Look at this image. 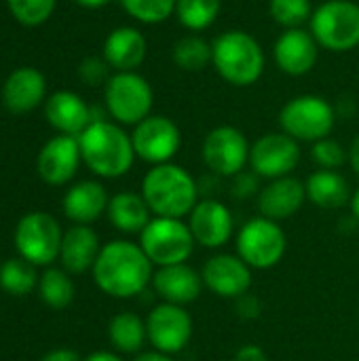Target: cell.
<instances>
[{
    "label": "cell",
    "mask_w": 359,
    "mask_h": 361,
    "mask_svg": "<svg viewBox=\"0 0 359 361\" xmlns=\"http://www.w3.org/2000/svg\"><path fill=\"white\" fill-rule=\"evenodd\" d=\"M38 296L47 307L55 311L70 307L74 300V283L70 273L63 269H47L38 277Z\"/></svg>",
    "instance_id": "f1b7e54d"
},
{
    "label": "cell",
    "mask_w": 359,
    "mask_h": 361,
    "mask_svg": "<svg viewBox=\"0 0 359 361\" xmlns=\"http://www.w3.org/2000/svg\"><path fill=\"white\" fill-rule=\"evenodd\" d=\"M336 123L332 104L320 95H298L279 112V127L296 142H320L330 137Z\"/></svg>",
    "instance_id": "9c48e42d"
},
{
    "label": "cell",
    "mask_w": 359,
    "mask_h": 361,
    "mask_svg": "<svg viewBox=\"0 0 359 361\" xmlns=\"http://www.w3.org/2000/svg\"><path fill=\"white\" fill-rule=\"evenodd\" d=\"M106 214H108L110 224L125 235H140L152 220V212L148 203L144 201L142 192L138 195L133 190L116 192L108 201Z\"/></svg>",
    "instance_id": "4316f807"
},
{
    "label": "cell",
    "mask_w": 359,
    "mask_h": 361,
    "mask_svg": "<svg viewBox=\"0 0 359 361\" xmlns=\"http://www.w3.org/2000/svg\"><path fill=\"white\" fill-rule=\"evenodd\" d=\"M104 102L108 114L121 125H138L150 116L154 93L150 82L138 72H116L106 80Z\"/></svg>",
    "instance_id": "ba28073f"
},
{
    "label": "cell",
    "mask_w": 359,
    "mask_h": 361,
    "mask_svg": "<svg viewBox=\"0 0 359 361\" xmlns=\"http://www.w3.org/2000/svg\"><path fill=\"white\" fill-rule=\"evenodd\" d=\"M76 4H80V6H85V8H102V6H106L110 0H74Z\"/></svg>",
    "instance_id": "f6af8a7d"
},
{
    "label": "cell",
    "mask_w": 359,
    "mask_h": 361,
    "mask_svg": "<svg viewBox=\"0 0 359 361\" xmlns=\"http://www.w3.org/2000/svg\"><path fill=\"white\" fill-rule=\"evenodd\" d=\"M347 154H349V161H347V163L351 165L353 173H358L359 176V135L353 137V142H351V146H349Z\"/></svg>",
    "instance_id": "b9f144b4"
},
{
    "label": "cell",
    "mask_w": 359,
    "mask_h": 361,
    "mask_svg": "<svg viewBox=\"0 0 359 361\" xmlns=\"http://www.w3.org/2000/svg\"><path fill=\"white\" fill-rule=\"evenodd\" d=\"M108 192L104 184L95 180H83L68 188L63 195L61 207L70 222L74 224H91L108 209Z\"/></svg>",
    "instance_id": "d4e9b609"
},
{
    "label": "cell",
    "mask_w": 359,
    "mask_h": 361,
    "mask_svg": "<svg viewBox=\"0 0 359 361\" xmlns=\"http://www.w3.org/2000/svg\"><path fill=\"white\" fill-rule=\"evenodd\" d=\"M99 237L97 233L87 224H74L63 233L59 260L63 271L70 275H83L89 269H93L97 256H99Z\"/></svg>",
    "instance_id": "cb8c5ba5"
},
{
    "label": "cell",
    "mask_w": 359,
    "mask_h": 361,
    "mask_svg": "<svg viewBox=\"0 0 359 361\" xmlns=\"http://www.w3.org/2000/svg\"><path fill=\"white\" fill-rule=\"evenodd\" d=\"M80 161L83 157L78 137L59 133L40 148L36 159V171L42 182L51 186H63L76 176Z\"/></svg>",
    "instance_id": "e0dca14e"
},
{
    "label": "cell",
    "mask_w": 359,
    "mask_h": 361,
    "mask_svg": "<svg viewBox=\"0 0 359 361\" xmlns=\"http://www.w3.org/2000/svg\"><path fill=\"white\" fill-rule=\"evenodd\" d=\"M320 55V44L311 32L305 27L284 30L273 47V57L277 68L288 76H305L309 74Z\"/></svg>",
    "instance_id": "ac0fdd59"
},
{
    "label": "cell",
    "mask_w": 359,
    "mask_h": 361,
    "mask_svg": "<svg viewBox=\"0 0 359 361\" xmlns=\"http://www.w3.org/2000/svg\"><path fill=\"white\" fill-rule=\"evenodd\" d=\"M349 207H351V214H353V218L359 222V186L358 190H353V197H351V203H349Z\"/></svg>",
    "instance_id": "bcb514c9"
},
{
    "label": "cell",
    "mask_w": 359,
    "mask_h": 361,
    "mask_svg": "<svg viewBox=\"0 0 359 361\" xmlns=\"http://www.w3.org/2000/svg\"><path fill=\"white\" fill-rule=\"evenodd\" d=\"M40 361H83L80 355L72 349H55V351H49Z\"/></svg>",
    "instance_id": "60d3db41"
},
{
    "label": "cell",
    "mask_w": 359,
    "mask_h": 361,
    "mask_svg": "<svg viewBox=\"0 0 359 361\" xmlns=\"http://www.w3.org/2000/svg\"><path fill=\"white\" fill-rule=\"evenodd\" d=\"M237 256L256 271L277 267L288 250V235L279 222L264 216L248 220L235 237Z\"/></svg>",
    "instance_id": "8992f818"
},
{
    "label": "cell",
    "mask_w": 359,
    "mask_h": 361,
    "mask_svg": "<svg viewBox=\"0 0 359 361\" xmlns=\"http://www.w3.org/2000/svg\"><path fill=\"white\" fill-rule=\"evenodd\" d=\"M233 361H269V357H267L262 347H258V345H243L235 353Z\"/></svg>",
    "instance_id": "ab89813d"
},
{
    "label": "cell",
    "mask_w": 359,
    "mask_h": 361,
    "mask_svg": "<svg viewBox=\"0 0 359 361\" xmlns=\"http://www.w3.org/2000/svg\"><path fill=\"white\" fill-rule=\"evenodd\" d=\"M252 144L241 129L233 125L214 127L201 146V157L205 167L220 178H235L250 163Z\"/></svg>",
    "instance_id": "8fae6325"
},
{
    "label": "cell",
    "mask_w": 359,
    "mask_h": 361,
    "mask_svg": "<svg viewBox=\"0 0 359 361\" xmlns=\"http://www.w3.org/2000/svg\"><path fill=\"white\" fill-rule=\"evenodd\" d=\"M305 201H309L305 182H300L294 176L269 180V184L264 188H260V192L256 197L260 216L275 220V222L296 216L303 209Z\"/></svg>",
    "instance_id": "d6986e66"
},
{
    "label": "cell",
    "mask_w": 359,
    "mask_h": 361,
    "mask_svg": "<svg viewBox=\"0 0 359 361\" xmlns=\"http://www.w3.org/2000/svg\"><path fill=\"white\" fill-rule=\"evenodd\" d=\"M178 0H121L127 15L140 23H163L176 13Z\"/></svg>",
    "instance_id": "836d02e7"
},
{
    "label": "cell",
    "mask_w": 359,
    "mask_h": 361,
    "mask_svg": "<svg viewBox=\"0 0 359 361\" xmlns=\"http://www.w3.org/2000/svg\"><path fill=\"white\" fill-rule=\"evenodd\" d=\"M222 11V0H178L176 15L190 32H203L214 25Z\"/></svg>",
    "instance_id": "4dcf8cb0"
},
{
    "label": "cell",
    "mask_w": 359,
    "mask_h": 361,
    "mask_svg": "<svg viewBox=\"0 0 359 361\" xmlns=\"http://www.w3.org/2000/svg\"><path fill=\"white\" fill-rule=\"evenodd\" d=\"M311 159L317 165V169H334V171H339L349 161V154L341 146V142H336L332 137H324V140L313 144Z\"/></svg>",
    "instance_id": "d590c367"
},
{
    "label": "cell",
    "mask_w": 359,
    "mask_h": 361,
    "mask_svg": "<svg viewBox=\"0 0 359 361\" xmlns=\"http://www.w3.org/2000/svg\"><path fill=\"white\" fill-rule=\"evenodd\" d=\"M171 57L180 70L199 72L212 61V44L199 34H186L174 44Z\"/></svg>",
    "instance_id": "f546056e"
},
{
    "label": "cell",
    "mask_w": 359,
    "mask_h": 361,
    "mask_svg": "<svg viewBox=\"0 0 359 361\" xmlns=\"http://www.w3.org/2000/svg\"><path fill=\"white\" fill-rule=\"evenodd\" d=\"M44 116L49 125L61 135L78 137L91 123V110L74 91H57L44 102Z\"/></svg>",
    "instance_id": "7402d4cb"
},
{
    "label": "cell",
    "mask_w": 359,
    "mask_h": 361,
    "mask_svg": "<svg viewBox=\"0 0 359 361\" xmlns=\"http://www.w3.org/2000/svg\"><path fill=\"white\" fill-rule=\"evenodd\" d=\"M231 180H233V184H231V195H233V199L245 201V199H252L254 195L258 197L260 186H258V176H256L254 171H252V173L241 171V173H237V176L231 178Z\"/></svg>",
    "instance_id": "8d00e7d4"
},
{
    "label": "cell",
    "mask_w": 359,
    "mask_h": 361,
    "mask_svg": "<svg viewBox=\"0 0 359 361\" xmlns=\"http://www.w3.org/2000/svg\"><path fill=\"white\" fill-rule=\"evenodd\" d=\"M142 197L152 216L182 220L199 203V184L176 163L152 165L142 180Z\"/></svg>",
    "instance_id": "7a4b0ae2"
},
{
    "label": "cell",
    "mask_w": 359,
    "mask_h": 361,
    "mask_svg": "<svg viewBox=\"0 0 359 361\" xmlns=\"http://www.w3.org/2000/svg\"><path fill=\"white\" fill-rule=\"evenodd\" d=\"M195 245L197 243L188 228V222L178 218L154 216L140 233V247L157 269L186 262L193 256Z\"/></svg>",
    "instance_id": "52a82bcc"
},
{
    "label": "cell",
    "mask_w": 359,
    "mask_h": 361,
    "mask_svg": "<svg viewBox=\"0 0 359 361\" xmlns=\"http://www.w3.org/2000/svg\"><path fill=\"white\" fill-rule=\"evenodd\" d=\"M131 142L138 159L150 165H163L171 163V159L178 154L182 133L171 118L163 114H150L133 127Z\"/></svg>",
    "instance_id": "4fadbf2b"
},
{
    "label": "cell",
    "mask_w": 359,
    "mask_h": 361,
    "mask_svg": "<svg viewBox=\"0 0 359 361\" xmlns=\"http://www.w3.org/2000/svg\"><path fill=\"white\" fill-rule=\"evenodd\" d=\"M106 61L104 59H97V57H87L80 68H78V74L80 78L87 82V85H97L106 78Z\"/></svg>",
    "instance_id": "74e56055"
},
{
    "label": "cell",
    "mask_w": 359,
    "mask_h": 361,
    "mask_svg": "<svg viewBox=\"0 0 359 361\" xmlns=\"http://www.w3.org/2000/svg\"><path fill=\"white\" fill-rule=\"evenodd\" d=\"M47 93V78L40 70L23 66L13 70L2 85V104L13 114H25L38 108Z\"/></svg>",
    "instance_id": "44dd1931"
},
{
    "label": "cell",
    "mask_w": 359,
    "mask_h": 361,
    "mask_svg": "<svg viewBox=\"0 0 359 361\" xmlns=\"http://www.w3.org/2000/svg\"><path fill=\"white\" fill-rule=\"evenodd\" d=\"M260 311H262V305H260L258 296H254L252 292H248V294H243V296H239L235 300V313L243 322L258 319L260 317Z\"/></svg>",
    "instance_id": "f35d334b"
},
{
    "label": "cell",
    "mask_w": 359,
    "mask_h": 361,
    "mask_svg": "<svg viewBox=\"0 0 359 361\" xmlns=\"http://www.w3.org/2000/svg\"><path fill=\"white\" fill-rule=\"evenodd\" d=\"M152 290L161 298V302L186 307L195 302L203 294V277L199 271L188 267L186 262L174 267H161L152 275Z\"/></svg>",
    "instance_id": "ffe728a7"
},
{
    "label": "cell",
    "mask_w": 359,
    "mask_h": 361,
    "mask_svg": "<svg viewBox=\"0 0 359 361\" xmlns=\"http://www.w3.org/2000/svg\"><path fill=\"white\" fill-rule=\"evenodd\" d=\"M6 6L21 25L34 27L53 15L55 0H6Z\"/></svg>",
    "instance_id": "e575fe53"
},
{
    "label": "cell",
    "mask_w": 359,
    "mask_h": 361,
    "mask_svg": "<svg viewBox=\"0 0 359 361\" xmlns=\"http://www.w3.org/2000/svg\"><path fill=\"white\" fill-rule=\"evenodd\" d=\"M83 361H123L116 353H112V351H95V353H91L89 357H85Z\"/></svg>",
    "instance_id": "ee69618b"
},
{
    "label": "cell",
    "mask_w": 359,
    "mask_h": 361,
    "mask_svg": "<svg viewBox=\"0 0 359 361\" xmlns=\"http://www.w3.org/2000/svg\"><path fill=\"white\" fill-rule=\"evenodd\" d=\"M305 188H307V199L315 207L328 209V212L349 205L351 197H353V190H351L347 178L341 171H334V169H317V171H313L307 178Z\"/></svg>",
    "instance_id": "484cf974"
},
{
    "label": "cell",
    "mask_w": 359,
    "mask_h": 361,
    "mask_svg": "<svg viewBox=\"0 0 359 361\" xmlns=\"http://www.w3.org/2000/svg\"><path fill=\"white\" fill-rule=\"evenodd\" d=\"M188 228L197 245L205 250H218L231 241L235 233V218L222 201L203 199L190 212Z\"/></svg>",
    "instance_id": "2e32d148"
},
{
    "label": "cell",
    "mask_w": 359,
    "mask_h": 361,
    "mask_svg": "<svg viewBox=\"0 0 359 361\" xmlns=\"http://www.w3.org/2000/svg\"><path fill=\"white\" fill-rule=\"evenodd\" d=\"M146 38L138 27L121 25L104 40V61L116 72H135L146 59Z\"/></svg>",
    "instance_id": "603a6c76"
},
{
    "label": "cell",
    "mask_w": 359,
    "mask_h": 361,
    "mask_svg": "<svg viewBox=\"0 0 359 361\" xmlns=\"http://www.w3.org/2000/svg\"><path fill=\"white\" fill-rule=\"evenodd\" d=\"M78 146L85 165L99 178H121L135 161L131 135L110 121H93L78 135Z\"/></svg>",
    "instance_id": "3957f363"
},
{
    "label": "cell",
    "mask_w": 359,
    "mask_h": 361,
    "mask_svg": "<svg viewBox=\"0 0 359 361\" xmlns=\"http://www.w3.org/2000/svg\"><path fill=\"white\" fill-rule=\"evenodd\" d=\"M212 63L233 87H252L260 80L267 57L260 42L243 30H226L212 42Z\"/></svg>",
    "instance_id": "277c9868"
},
{
    "label": "cell",
    "mask_w": 359,
    "mask_h": 361,
    "mask_svg": "<svg viewBox=\"0 0 359 361\" xmlns=\"http://www.w3.org/2000/svg\"><path fill=\"white\" fill-rule=\"evenodd\" d=\"M63 233L59 222L44 212L25 214L15 226V247L19 258L34 267H49L59 258Z\"/></svg>",
    "instance_id": "30bf717a"
},
{
    "label": "cell",
    "mask_w": 359,
    "mask_h": 361,
    "mask_svg": "<svg viewBox=\"0 0 359 361\" xmlns=\"http://www.w3.org/2000/svg\"><path fill=\"white\" fill-rule=\"evenodd\" d=\"M300 163V144L288 133H264L250 148V167L258 178L277 180L290 176Z\"/></svg>",
    "instance_id": "5bb4252c"
},
{
    "label": "cell",
    "mask_w": 359,
    "mask_h": 361,
    "mask_svg": "<svg viewBox=\"0 0 359 361\" xmlns=\"http://www.w3.org/2000/svg\"><path fill=\"white\" fill-rule=\"evenodd\" d=\"M133 361H174L171 355L161 353V351H146V353H138V357Z\"/></svg>",
    "instance_id": "7bdbcfd3"
},
{
    "label": "cell",
    "mask_w": 359,
    "mask_h": 361,
    "mask_svg": "<svg viewBox=\"0 0 359 361\" xmlns=\"http://www.w3.org/2000/svg\"><path fill=\"white\" fill-rule=\"evenodd\" d=\"M252 271L239 256L235 254H214L205 260L201 269V277L205 288L226 300H237L239 296L252 290L254 277Z\"/></svg>",
    "instance_id": "9a60e30c"
},
{
    "label": "cell",
    "mask_w": 359,
    "mask_h": 361,
    "mask_svg": "<svg viewBox=\"0 0 359 361\" xmlns=\"http://www.w3.org/2000/svg\"><path fill=\"white\" fill-rule=\"evenodd\" d=\"M269 13L281 27L294 30L311 21L313 6L311 0H271Z\"/></svg>",
    "instance_id": "d6a6232c"
},
{
    "label": "cell",
    "mask_w": 359,
    "mask_h": 361,
    "mask_svg": "<svg viewBox=\"0 0 359 361\" xmlns=\"http://www.w3.org/2000/svg\"><path fill=\"white\" fill-rule=\"evenodd\" d=\"M0 288L11 296H25L38 288L36 267L23 258H11L0 267Z\"/></svg>",
    "instance_id": "1f68e13d"
},
{
    "label": "cell",
    "mask_w": 359,
    "mask_h": 361,
    "mask_svg": "<svg viewBox=\"0 0 359 361\" xmlns=\"http://www.w3.org/2000/svg\"><path fill=\"white\" fill-rule=\"evenodd\" d=\"M193 317L186 311V307L161 302L150 309L146 317V334L148 343L154 351L176 355L182 353L190 338H193Z\"/></svg>",
    "instance_id": "7c38bea8"
},
{
    "label": "cell",
    "mask_w": 359,
    "mask_h": 361,
    "mask_svg": "<svg viewBox=\"0 0 359 361\" xmlns=\"http://www.w3.org/2000/svg\"><path fill=\"white\" fill-rule=\"evenodd\" d=\"M152 269L140 243L114 239L102 245L91 273L95 286L106 296L127 300L140 296L152 283Z\"/></svg>",
    "instance_id": "6da1fadb"
},
{
    "label": "cell",
    "mask_w": 359,
    "mask_h": 361,
    "mask_svg": "<svg viewBox=\"0 0 359 361\" xmlns=\"http://www.w3.org/2000/svg\"><path fill=\"white\" fill-rule=\"evenodd\" d=\"M309 23L317 44L332 53L359 47V4L353 0H326L313 11Z\"/></svg>",
    "instance_id": "5b68a950"
},
{
    "label": "cell",
    "mask_w": 359,
    "mask_h": 361,
    "mask_svg": "<svg viewBox=\"0 0 359 361\" xmlns=\"http://www.w3.org/2000/svg\"><path fill=\"white\" fill-rule=\"evenodd\" d=\"M108 341L114 347V351L125 355L142 353L144 345L148 343L146 334V319L131 311L116 313L108 324Z\"/></svg>",
    "instance_id": "83f0119b"
}]
</instances>
